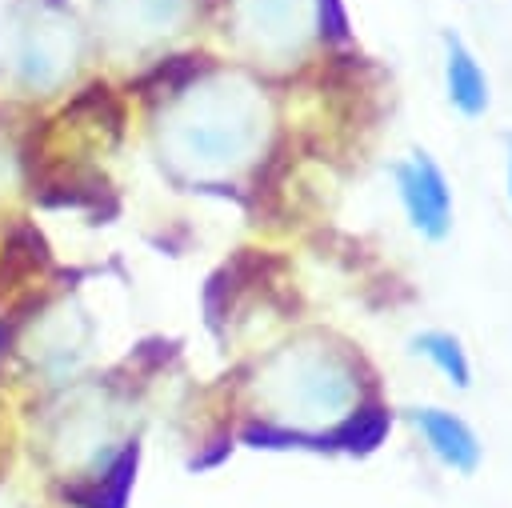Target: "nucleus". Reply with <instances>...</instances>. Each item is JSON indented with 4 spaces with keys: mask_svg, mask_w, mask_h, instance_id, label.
<instances>
[{
    "mask_svg": "<svg viewBox=\"0 0 512 508\" xmlns=\"http://www.w3.org/2000/svg\"><path fill=\"white\" fill-rule=\"evenodd\" d=\"M76 60V32L60 4L20 0L0 28V68L28 92L56 88Z\"/></svg>",
    "mask_w": 512,
    "mask_h": 508,
    "instance_id": "f257e3e1",
    "label": "nucleus"
},
{
    "mask_svg": "<svg viewBox=\"0 0 512 508\" xmlns=\"http://www.w3.org/2000/svg\"><path fill=\"white\" fill-rule=\"evenodd\" d=\"M252 136L256 124L248 100L228 88H212V96L188 100L176 112L168 128V148L192 172H224L244 160Z\"/></svg>",
    "mask_w": 512,
    "mask_h": 508,
    "instance_id": "f03ea898",
    "label": "nucleus"
},
{
    "mask_svg": "<svg viewBox=\"0 0 512 508\" xmlns=\"http://www.w3.org/2000/svg\"><path fill=\"white\" fill-rule=\"evenodd\" d=\"M396 200L408 216V228L424 240H444L452 232V188L440 172V164L428 152H408L392 164Z\"/></svg>",
    "mask_w": 512,
    "mask_h": 508,
    "instance_id": "7ed1b4c3",
    "label": "nucleus"
},
{
    "mask_svg": "<svg viewBox=\"0 0 512 508\" xmlns=\"http://www.w3.org/2000/svg\"><path fill=\"white\" fill-rule=\"evenodd\" d=\"M408 420H412V428L420 432V440L428 444V452H432L444 468H452V472H460V476H472V472L480 468L484 448H480L476 432H472L456 412L424 404V408H412Z\"/></svg>",
    "mask_w": 512,
    "mask_h": 508,
    "instance_id": "20e7f679",
    "label": "nucleus"
},
{
    "mask_svg": "<svg viewBox=\"0 0 512 508\" xmlns=\"http://www.w3.org/2000/svg\"><path fill=\"white\" fill-rule=\"evenodd\" d=\"M444 96L448 104L476 120L488 112L492 104V92H488V72L480 68L476 52L456 36V32H444Z\"/></svg>",
    "mask_w": 512,
    "mask_h": 508,
    "instance_id": "39448f33",
    "label": "nucleus"
},
{
    "mask_svg": "<svg viewBox=\"0 0 512 508\" xmlns=\"http://www.w3.org/2000/svg\"><path fill=\"white\" fill-rule=\"evenodd\" d=\"M184 12L188 0H104L108 28L132 40H152L160 32H172Z\"/></svg>",
    "mask_w": 512,
    "mask_h": 508,
    "instance_id": "423d86ee",
    "label": "nucleus"
},
{
    "mask_svg": "<svg viewBox=\"0 0 512 508\" xmlns=\"http://www.w3.org/2000/svg\"><path fill=\"white\" fill-rule=\"evenodd\" d=\"M304 8H308V0H240L236 4L240 28L260 48H276V44H288L292 36H300Z\"/></svg>",
    "mask_w": 512,
    "mask_h": 508,
    "instance_id": "0eeeda50",
    "label": "nucleus"
},
{
    "mask_svg": "<svg viewBox=\"0 0 512 508\" xmlns=\"http://www.w3.org/2000/svg\"><path fill=\"white\" fill-rule=\"evenodd\" d=\"M412 356L428 360L452 388H468L472 384V364L460 348V340L452 332H440V328H428V332H416L412 336Z\"/></svg>",
    "mask_w": 512,
    "mask_h": 508,
    "instance_id": "6e6552de",
    "label": "nucleus"
},
{
    "mask_svg": "<svg viewBox=\"0 0 512 508\" xmlns=\"http://www.w3.org/2000/svg\"><path fill=\"white\" fill-rule=\"evenodd\" d=\"M380 436H384V412H360L344 432H340V444L348 448V452H372L376 444H380Z\"/></svg>",
    "mask_w": 512,
    "mask_h": 508,
    "instance_id": "1a4fd4ad",
    "label": "nucleus"
},
{
    "mask_svg": "<svg viewBox=\"0 0 512 508\" xmlns=\"http://www.w3.org/2000/svg\"><path fill=\"white\" fill-rule=\"evenodd\" d=\"M508 204H512V136H508Z\"/></svg>",
    "mask_w": 512,
    "mask_h": 508,
    "instance_id": "9d476101",
    "label": "nucleus"
}]
</instances>
